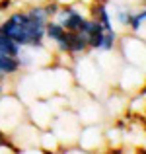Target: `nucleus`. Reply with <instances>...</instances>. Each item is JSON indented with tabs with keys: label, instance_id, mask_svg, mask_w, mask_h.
<instances>
[{
	"label": "nucleus",
	"instance_id": "f257e3e1",
	"mask_svg": "<svg viewBox=\"0 0 146 154\" xmlns=\"http://www.w3.org/2000/svg\"><path fill=\"white\" fill-rule=\"evenodd\" d=\"M0 72L4 74V78H10L22 72V64H20L18 57H8V55H0Z\"/></svg>",
	"mask_w": 146,
	"mask_h": 154
},
{
	"label": "nucleus",
	"instance_id": "f03ea898",
	"mask_svg": "<svg viewBox=\"0 0 146 154\" xmlns=\"http://www.w3.org/2000/svg\"><path fill=\"white\" fill-rule=\"evenodd\" d=\"M64 27L60 26L56 20H47L45 23V39H49V41H53L56 45V43H60L64 39Z\"/></svg>",
	"mask_w": 146,
	"mask_h": 154
},
{
	"label": "nucleus",
	"instance_id": "7ed1b4c3",
	"mask_svg": "<svg viewBox=\"0 0 146 154\" xmlns=\"http://www.w3.org/2000/svg\"><path fill=\"white\" fill-rule=\"evenodd\" d=\"M20 53H22V45H18L14 39H10L8 35H4L2 31H0V55L20 57Z\"/></svg>",
	"mask_w": 146,
	"mask_h": 154
},
{
	"label": "nucleus",
	"instance_id": "20e7f679",
	"mask_svg": "<svg viewBox=\"0 0 146 154\" xmlns=\"http://www.w3.org/2000/svg\"><path fill=\"white\" fill-rule=\"evenodd\" d=\"M146 26V8H140V10L129 14V22H127V27H131V31H140L142 27Z\"/></svg>",
	"mask_w": 146,
	"mask_h": 154
},
{
	"label": "nucleus",
	"instance_id": "39448f33",
	"mask_svg": "<svg viewBox=\"0 0 146 154\" xmlns=\"http://www.w3.org/2000/svg\"><path fill=\"white\" fill-rule=\"evenodd\" d=\"M43 8H45V12H47L49 20H53V18H55V14L59 12V8H60V2L53 0V2H47V4H43Z\"/></svg>",
	"mask_w": 146,
	"mask_h": 154
},
{
	"label": "nucleus",
	"instance_id": "423d86ee",
	"mask_svg": "<svg viewBox=\"0 0 146 154\" xmlns=\"http://www.w3.org/2000/svg\"><path fill=\"white\" fill-rule=\"evenodd\" d=\"M12 6V0H0V12L2 10H8Z\"/></svg>",
	"mask_w": 146,
	"mask_h": 154
},
{
	"label": "nucleus",
	"instance_id": "0eeeda50",
	"mask_svg": "<svg viewBox=\"0 0 146 154\" xmlns=\"http://www.w3.org/2000/svg\"><path fill=\"white\" fill-rule=\"evenodd\" d=\"M140 94H142V96H146V86H142V88H140Z\"/></svg>",
	"mask_w": 146,
	"mask_h": 154
},
{
	"label": "nucleus",
	"instance_id": "6e6552de",
	"mask_svg": "<svg viewBox=\"0 0 146 154\" xmlns=\"http://www.w3.org/2000/svg\"><path fill=\"white\" fill-rule=\"evenodd\" d=\"M2 90H4V86H2V82H0V98H2Z\"/></svg>",
	"mask_w": 146,
	"mask_h": 154
},
{
	"label": "nucleus",
	"instance_id": "1a4fd4ad",
	"mask_svg": "<svg viewBox=\"0 0 146 154\" xmlns=\"http://www.w3.org/2000/svg\"><path fill=\"white\" fill-rule=\"evenodd\" d=\"M2 80H4V74H2V72H0V82H2Z\"/></svg>",
	"mask_w": 146,
	"mask_h": 154
},
{
	"label": "nucleus",
	"instance_id": "9d476101",
	"mask_svg": "<svg viewBox=\"0 0 146 154\" xmlns=\"http://www.w3.org/2000/svg\"><path fill=\"white\" fill-rule=\"evenodd\" d=\"M144 4H146V0H144Z\"/></svg>",
	"mask_w": 146,
	"mask_h": 154
}]
</instances>
